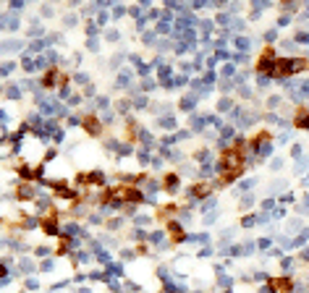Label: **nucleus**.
<instances>
[{"label": "nucleus", "instance_id": "nucleus-1", "mask_svg": "<svg viewBox=\"0 0 309 293\" xmlns=\"http://www.w3.org/2000/svg\"><path fill=\"white\" fill-rule=\"evenodd\" d=\"M244 170V149L238 144L236 149H225L220 155V183L236 181Z\"/></svg>", "mask_w": 309, "mask_h": 293}, {"label": "nucleus", "instance_id": "nucleus-2", "mask_svg": "<svg viewBox=\"0 0 309 293\" xmlns=\"http://www.w3.org/2000/svg\"><path fill=\"white\" fill-rule=\"evenodd\" d=\"M306 66H309L306 58H280V61H275V74L272 76H291L304 71Z\"/></svg>", "mask_w": 309, "mask_h": 293}, {"label": "nucleus", "instance_id": "nucleus-3", "mask_svg": "<svg viewBox=\"0 0 309 293\" xmlns=\"http://www.w3.org/2000/svg\"><path fill=\"white\" fill-rule=\"evenodd\" d=\"M84 126H87V131L92 134V136L100 134V121L95 118V115H87V118H84Z\"/></svg>", "mask_w": 309, "mask_h": 293}, {"label": "nucleus", "instance_id": "nucleus-4", "mask_svg": "<svg viewBox=\"0 0 309 293\" xmlns=\"http://www.w3.org/2000/svg\"><path fill=\"white\" fill-rule=\"evenodd\" d=\"M55 81H63V84H66V76L61 71H50L48 76H45V87H53Z\"/></svg>", "mask_w": 309, "mask_h": 293}, {"label": "nucleus", "instance_id": "nucleus-5", "mask_svg": "<svg viewBox=\"0 0 309 293\" xmlns=\"http://www.w3.org/2000/svg\"><path fill=\"white\" fill-rule=\"evenodd\" d=\"M191 191H194V196H207V194L212 191V186H210V183H197Z\"/></svg>", "mask_w": 309, "mask_h": 293}, {"label": "nucleus", "instance_id": "nucleus-6", "mask_svg": "<svg viewBox=\"0 0 309 293\" xmlns=\"http://www.w3.org/2000/svg\"><path fill=\"white\" fill-rule=\"evenodd\" d=\"M42 228L45 230H48V233H55V230H58V217H48V220H42Z\"/></svg>", "mask_w": 309, "mask_h": 293}, {"label": "nucleus", "instance_id": "nucleus-7", "mask_svg": "<svg viewBox=\"0 0 309 293\" xmlns=\"http://www.w3.org/2000/svg\"><path fill=\"white\" fill-rule=\"evenodd\" d=\"M270 285L275 288V290H288V288H291V280H288V277H278V280H272Z\"/></svg>", "mask_w": 309, "mask_h": 293}, {"label": "nucleus", "instance_id": "nucleus-8", "mask_svg": "<svg viewBox=\"0 0 309 293\" xmlns=\"http://www.w3.org/2000/svg\"><path fill=\"white\" fill-rule=\"evenodd\" d=\"M296 126L309 128V110H299V115H296Z\"/></svg>", "mask_w": 309, "mask_h": 293}, {"label": "nucleus", "instance_id": "nucleus-9", "mask_svg": "<svg viewBox=\"0 0 309 293\" xmlns=\"http://www.w3.org/2000/svg\"><path fill=\"white\" fill-rule=\"evenodd\" d=\"M170 233H173V241H181V238H184V233H181L178 225H170Z\"/></svg>", "mask_w": 309, "mask_h": 293}]
</instances>
